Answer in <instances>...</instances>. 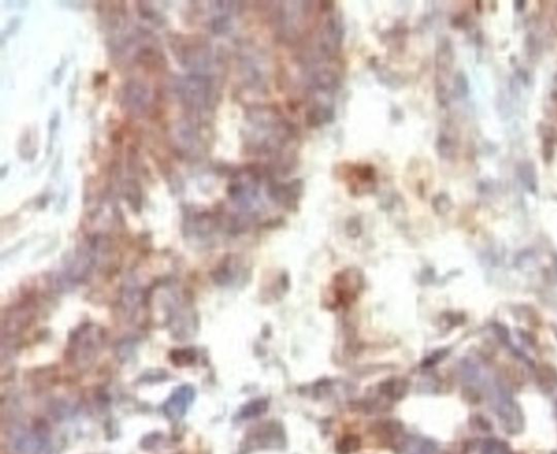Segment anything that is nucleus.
<instances>
[{"mask_svg":"<svg viewBox=\"0 0 557 454\" xmlns=\"http://www.w3.org/2000/svg\"><path fill=\"white\" fill-rule=\"evenodd\" d=\"M194 396L195 391L191 386L184 385L179 387L166 401L164 405L165 415L171 420L181 419L187 413Z\"/></svg>","mask_w":557,"mask_h":454,"instance_id":"f257e3e1","label":"nucleus"}]
</instances>
